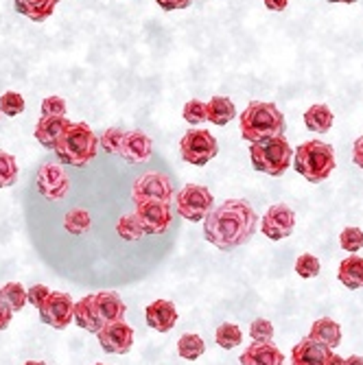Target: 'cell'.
<instances>
[{"label":"cell","instance_id":"obj_48","mask_svg":"<svg viewBox=\"0 0 363 365\" xmlns=\"http://www.w3.org/2000/svg\"><path fill=\"white\" fill-rule=\"evenodd\" d=\"M94 365H103V363H94Z\"/></svg>","mask_w":363,"mask_h":365},{"label":"cell","instance_id":"obj_39","mask_svg":"<svg viewBox=\"0 0 363 365\" xmlns=\"http://www.w3.org/2000/svg\"><path fill=\"white\" fill-rule=\"evenodd\" d=\"M51 295V291L44 287V284H33L29 291H26V302H31L36 309H40L44 302H46V297Z\"/></svg>","mask_w":363,"mask_h":365},{"label":"cell","instance_id":"obj_9","mask_svg":"<svg viewBox=\"0 0 363 365\" xmlns=\"http://www.w3.org/2000/svg\"><path fill=\"white\" fill-rule=\"evenodd\" d=\"M73 311H75V302L68 293L63 291H51V295L46 297V302L38 309L40 319L55 328V330H63L73 322Z\"/></svg>","mask_w":363,"mask_h":365},{"label":"cell","instance_id":"obj_44","mask_svg":"<svg viewBox=\"0 0 363 365\" xmlns=\"http://www.w3.org/2000/svg\"><path fill=\"white\" fill-rule=\"evenodd\" d=\"M324 365H344V359L337 354V352H328V356H326V363Z\"/></svg>","mask_w":363,"mask_h":365},{"label":"cell","instance_id":"obj_16","mask_svg":"<svg viewBox=\"0 0 363 365\" xmlns=\"http://www.w3.org/2000/svg\"><path fill=\"white\" fill-rule=\"evenodd\" d=\"M145 319L158 333H169L178 324V309L169 300H155L145 309Z\"/></svg>","mask_w":363,"mask_h":365},{"label":"cell","instance_id":"obj_46","mask_svg":"<svg viewBox=\"0 0 363 365\" xmlns=\"http://www.w3.org/2000/svg\"><path fill=\"white\" fill-rule=\"evenodd\" d=\"M328 3H346V5H352L357 0H328Z\"/></svg>","mask_w":363,"mask_h":365},{"label":"cell","instance_id":"obj_33","mask_svg":"<svg viewBox=\"0 0 363 365\" xmlns=\"http://www.w3.org/2000/svg\"><path fill=\"white\" fill-rule=\"evenodd\" d=\"M295 274L305 280H311L319 274V260L313 254H300L295 260Z\"/></svg>","mask_w":363,"mask_h":365},{"label":"cell","instance_id":"obj_27","mask_svg":"<svg viewBox=\"0 0 363 365\" xmlns=\"http://www.w3.org/2000/svg\"><path fill=\"white\" fill-rule=\"evenodd\" d=\"M215 341H217V346L223 348V350H232V348H239V346H241L243 333H241V328H239L237 324L225 322V324H221V326L217 328Z\"/></svg>","mask_w":363,"mask_h":365},{"label":"cell","instance_id":"obj_1","mask_svg":"<svg viewBox=\"0 0 363 365\" xmlns=\"http://www.w3.org/2000/svg\"><path fill=\"white\" fill-rule=\"evenodd\" d=\"M258 217L245 199H227L204 219V237L221 252L247 243L256 232Z\"/></svg>","mask_w":363,"mask_h":365},{"label":"cell","instance_id":"obj_11","mask_svg":"<svg viewBox=\"0 0 363 365\" xmlns=\"http://www.w3.org/2000/svg\"><path fill=\"white\" fill-rule=\"evenodd\" d=\"M295 215L287 204H274L260 221V230L270 241H282L293 235Z\"/></svg>","mask_w":363,"mask_h":365},{"label":"cell","instance_id":"obj_19","mask_svg":"<svg viewBox=\"0 0 363 365\" xmlns=\"http://www.w3.org/2000/svg\"><path fill=\"white\" fill-rule=\"evenodd\" d=\"M328 352L331 350L326 346L307 337L291 350V365H324Z\"/></svg>","mask_w":363,"mask_h":365},{"label":"cell","instance_id":"obj_3","mask_svg":"<svg viewBox=\"0 0 363 365\" xmlns=\"http://www.w3.org/2000/svg\"><path fill=\"white\" fill-rule=\"evenodd\" d=\"M98 138L86 123H73L66 127L59 143L55 145V153L61 164L68 167H86L88 162L96 158Z\"/></svg>","mask_w":363,"mask_h":365},{"label":"cell","instance_id":"obj_10","mask_svg":"<svg viewBox=\"0 0 363 365\" xmlns=\"http://www.w3.org/2000/svg\"><path fill=\"white\" fill-rule=\"evenodd\" d=\"M36 184H38L40 195L46 197L48 202H61V199L71 190L68 175L63 173V169L59 167V164H53V162L42 164L40 171H38V178H36Z\"/></svg>","mask_w":363,"mask_h":365},{"label":"cell","instance_id":"obj_6","mask_svg":"<svg viewBox=\"0 0 363 365\" xmlns=\"http://www.w3.org/2000/svg\"><path fill=\"white\" fill-rule=\"evenodd\" d=\"M175 195L173 182L167 173H158V171H149L145 175H140L134 182V188H131V199L134 204H145V202H162L169 204Z\"/></svg>","mask_w":363,"mask_h":365},{"label":"cell","instance_id":"obj_18","mask_svg":"<svg viewBox=\"0 0 363 365\" xmlns=\"http://www.w3.org/2000/svg\"><path fill=\"white\" fill-rule=\"evenodd\" d=\"M68 125H71V120L66 116H40V120L36 125V138L42 147L55 149V145L59 143L61 134Z\"/></svg>","mask_w":363,"mask_h":365},{"label":"cell","instance_id":"obj_31","mask_svg":"<svg viewBox=\"0 0 363 365\" xmlns=\"http://www.w3.org/2000/svg\"><path fill=\"white\" fill-rule=\"evenodd\" d=\"M339 245H342V250H346L350 254H357L363 247V230L357 227V225L344 227L342 235H339Z\"/></svg>","mask_w":363,"mask_h":365},{"label":"cell","instance_id":"obj_43","mask_svg":"<svg viewBox=\"0 0 363 365\" xmlns=\"http://www.w3.org/2000/svg\"><path fill=\"white\" fill-rule=\"evenodd\" d=\"M262 3H265V7L270 11H282V9H287L289 0H262Z\"/></svg>","mask_w":363,"mask_h":365},{"label":"cell","instance_id":"obj_35","mask_svg":"<svg viewBox=\"0 0 363 365\" xmlns=\"http://www.w3.org/2000/svg\"><path fill=\"white\" fill-rule=\"evenodd\" d=\"M24 110V98L18 92H5L0 96V112L5 116H18Z\"/></svg>","mask_w":363,"mask_h":365},{"label":"cell","instance_id":"obj_17","mask_svg":"<svg viewBox=\"0 0 363 365\" xmlns=\"http://www.w3.org/2000/svg\"><path fill=\"white\" fill-rule=\"evenodd\" d=\"M241 365H282L285 356L274 341H254L241 354Z\"/></svg>","mask_w":363,"mask_h":365},{"label":"cell","instance_id":"obj_34","mask_svg":"<svg viewBox=\"0 0 363 365\" xmlns=\"http://www.w3.org/2000/svg\"><path fill=\"white\" fill-rule=\"evenodd\" d=\"M252 341H272L274 339V324L265 317H258L250 326Z\"/></svg>","mask_w":363,"mask_h":365},{"label":"cell","instance_id":"obj_32","mask_svg":"<svg viewBox=\"0 0 363 365\" xmlns=\"http://www.w3.org/2000/svg\"><path fill=\"white\" fill-rule=\"evenodd\" d=\"M3 295H5V300L14 313L22 311V307L26 304V291L20 282H7L3 287Z\"/></svg>","mask_w":363,"mask_h":365},{"label":"cell","instance_id":"obj_45","mask_svg":"<svg viewBox=\"0 0 363 365\" xmlns=\"http://www.w3.org/2000/svg\"><path fill=\"white\" fill-rule=\"evenodd\" d=\"M344 365H363V356H359V354H352V356L344 359Z\"/></svg>","mask_w":363,"mask_h":365},{"label":"cell","instance_id":"obj_20","mask_svg":"<svg viewBox=\"0 0 363 365\" xmlns=\"http://www.w3.org/2000/svg\"><path fill=\"white\" fill-rule=\"evenodd\" d=\"M309 339L326 346L328 350H333V348H337L342 344V326L331 317H322L311 326Z\"/></svg>","mask_w":363,"mask_h":365},{"label":"cell","instance_id":"obj_41","mask_svg":"<svg viewBox=\"0 0 363 365\" xmlns=\"http://www.w3.org/2000/svg\"><path fill=\"white\" fill-rule=\"evenodd\" d=\"M155 3L164 11H175V9H186L190 5V0H155Z\"/></svg>","mask_w":363,"mask_h":365},{"label":"cell","instance_id":"obj_42","mask_svg":"<svg viewBox=\"0 0 363 365\" xmlns=\"http://www.w3.org/2000/svg\"><path fill=\"white\" fill-rule=\"evenodd\" d=\"M352 162L363 171V134L354 140L352 145Z\"/></svg>","mask_w":363,"mask_h":365},{"label":"cell","instance_id":"obj_13","mask_svg":"<svg viewBox=\"0 0 363 365\" xmlns=\"http://www.w3.org/2000/svg\"><path fill=\"white\" fill-rule=\"evenodd\" d=\"M136 219L140 221L145 235H162L167 232L173 219L171 206L162 204V202H145V204H136L134 210Z\"/></svg>","mask_w":363,"mask_h":365},{"label":"cell","instance_id":"obj_25","mask_svg":"<svg viewBox=\"0 0 363 365\" xmlns=\"http://www.w3.org/2000/svg\"><path fill=\"white\" fill-rule=\"evenodd\" d=\"M57 0H16V9L33 22H44L53 16Z\"/></svg>","mask_w":363,"mask_h":365},{"label":"cell","instance_id":"obj_22","mask_svg":"<svg viewBox=\"0 0 363 365\" xmlns=\"http://www.w3.org/2000/svg\"><path fill=\"white\" fill-rule=\"evenodd\" d=\"M235 116H237V108L227 96H213L210 101L206 103V120L213 123V125L223 127Z\"/></svg>","mask_w":363,"mask_h":365},{"label":"cell","instance_id":"obj_8","mask_svg":"<svg viewBox=\"0 0 363 365\" xmlns=\"http://www.w3.org/2000/svg\"><path fill=\"white\" fill-rule=\"evenodd\" d=\"M178 215L186 221H204L206 215L213 210V192L202 184H186L178 197Z\"/></svg>","mask_w":363,"mask_h":365},{"label":"cell","instance_id":"obj_28","mask_svg":"<svg viewBox=\"0 0 363 365\" xmlns=\"http://www.w3.org/2000/svg\"><path fill=\"white\" fill-rule=\"evenodd\" d=\"M206 352V344L200 335H182L180 341H178V354L186 361H195V359H200L202 354Z\"/></svg>","mask_w":363,"mask_h":365},{"label":"cell","instance_id":"obj_4","mask_svg":"<svg viewBox=\"0 0 363 365\" xmlns=\"http://www.w3.org/2000/svg\"><path fill=\"white\" fill-rule=\"evenodd\" d=\"M293 169L307 182L319 184L335 171V149L322 140L302 143L293 151Z\"/></svg>","mask_w":363,"mask_h":365},{"label":"cell","instance_id":"obj_14","mask_svg":"<svg viewBox=\"0 0 363 365\" xmlns=\"http://www.w3.org/2000/svg\"><path fill=\"white\" fill-rule=\"evenodd\" d=\"M151 151H153V145L147 134H143V131H125V138L118 151V155L125 162L143 164L151 158Z\"/></svg>","mask_w":363,"mask_h":365},{"label":"cell","instance_id":"obj_7","mask_svg":"<svg viewBox=\"0 0 363 365\" xmlns=\"http://www.w3.org/2000/svg\"><path fill=\"white\" fill-rule=\"evenodd\" d=\"M180 151L184 162L195 164V167H204L219 153V143L206 129H190L180 140Z\"/></svg>","mask_w":363,"mask_h":365},{"label":"cell","instance_id":"obj_15","mask_svg":"<svg viewBox=\"0 0 363 365\" xmlns=\"http://www.w3.org/2000/svg\"><path fill=\"white\" fill-rule=\"evenodd\" d=\"M92 304L94 311L101 319V324H110V322H125V302L121 300V295L114 291H101L92 295Z\"/></svg>","mask_w":363,"mask_h":365},{"label":"cell","instance_id":"obj_26","mask_svg":"<svg viewBox=\"0 0 363 365\" xmlns=\"http://www.w3.org/2000/svg\"><path fill=\"white\" fill-rule=\"evenodd\" d=\"M63 227H66V232H71V235L81 237L92 227V217L83 208H73L63 217Z\"/></svg>","mask_w":363,"mask_h":365},{"label":"cell","instance_id":"obj_47","mask_svg":"<svg viewBox=\"0 0 363 365\" xmlns=\"http://www.w3.org/2000/svg\"><path fill=\"white\" fill-rule=\"evenodd\" d=\"M24 365H46L44 361H26Z\"/></svg>","mask_w":363,"mask_h":365},{"label":"cell","instance_id":"obj_21","mask_svg":"<svg viewBox=\"0 0 363 365\" xmlns=\"http://www.w3.org/2000/svg\"><path fill=\"white\" fill-rule=\"evenodd\" d=\"M337 278L344 287L348 289H363V258L357 254H350L339 262Z\"/></svg>","mask_w":363,"mask_h":365},{"label":"cell","instance_id":"obj_40","mask_svg":"<svg viewBox=\"0 0 363 365\" xmlns=\"http://www.w3.org/2000/svg\"><path fill=\"white\" fill-rule=\"evenodd\" d=\"M11 317H14V311L9 309L3 295V289H0V330H7V326L11 324Z\"/></svg>","mask_w":363,"mask_h":365},{"label":"cell","instance_id":"obj_37","mask_svg":"<svg viewBox=\"0 0 363 365\" xmlns=\"http://www.w3.org/2000/svg\"><path fill=\"white\" fill-rule=\"evenodd\" d=\"M184 120L190 125H200L206 120V103H202L200 98H193L184 106Z\"/></svg>","mask_w":363,"mask_h":365},{"label":"cell","instance_id":"obj_12","mask_svg":"<svg viewBox=\"0 0 363 365\" xmlns=\"http://www.w3.org/2000/svg\"><path fill=\"white\" fill-rule=\"evenodd\" d=\"M96 339L108 354H127L134 344V330L125 322H110L98 328Z\"/></svg>","mask_w":363,"mask_h":365},{"label":"cell","instance_id":"obj_36","mask_svg":"<svg viewBox=\"0 0 363 365\" xmlns=\"http://www.w3.org/2000/svg\"><path fill=\"white\" fill-rule=\"evenodd\" d=\"M123 138H125V131H121L118 127H110V129L103 131V136L98 138V140H101V147H103L108 153L118 155L121 145H123Z\"/></svg>","mask_w":363,"mask_h":365},{"label":"cell","instance_id":"obj_38","mask_svg":"<svg viewBox=\"0 0 363 365\" xmlns=\"http://www.w3.org/2000/svg\"><path fill=\"white\" fill-rule=\"evenodd\" d=\"M42 116H66V101L61 96H46L42 101Z\"/></svg>","mask_w":363,"mask_h":365},{"label":"cell","instance_id":"obj_2","mask_svg":"<svg viewBox=\"0 0 363 365\" xmlns=\"http://www.w3.org/2000/svg\"><path fill=\"white\" fill-rule=\"evenodd\" d=\"M239 129H241V138L252 145V143L265 140V138L285 136L287 120L276 103L252 101L245 108V112L241 114Z\"/></svg>","mask_w":363,"mask_h":365},{"label":"cell","instance_id":"obj_23","mask_svg":"<svg viewBox=\"0 0 363 365\" xmlns=\"http://www.w3.org/2000/svg\"><path fill=\"white\" fill-rule=\"evenodd\" d=\"M73 319L77 322L79 328L88 330V333H98V328H101V319H98L96 311H94V304H92V295H86L81 297L79 302H75V311H73Z\"/></svg>","mask_w":363,"mask_h":365},{"label":"cell","instance_id":"obj_24","mask_svg":"<svg viewBox=\"0 0 363 365\" xmlns=\"http://www.w3.org/2000/svg\"><path fill=\"white\" fill-rule=\"evenodd\" d=\"M333 120L335 116L331 108L324 103H315L305 112V125L309 131H315V134H326V131L333 127Z\"/></svg>","mask_w":363,"mask_h":365},{"label":"cell","instance_id":"obj_49","mask_svg":"<svg viewBox=\"0 0 363 365\" xmlns=\"http://www.w3.org/2000/svg\"><path fill=\"white\" fill-rule=\"evenodd\" d=\"M57 3H59V0H57Z\"/></svg>","mask_w":363,"mask_h":365},{"label":"cell","instance_id":"obj_30","mask_svg":"<svg viewBox=\"0 0 363 365\" xmlns=\"http://www.w3.org/2000/svg\"><path fill=\"white\" fill-rule=\"evenodd\" d=\"M18 178V164L16 158L7 151L0 149V188H7Z\"/></svg>","mask_w":363,"mask_h":365},{"label":"cell","instance_id":"obj_29","mask_svg":"<svg viewBox=\"0 0 363 365\" xmlns=\"http://www.w3.org/2000/svg\"><path fill=\"white\" fill-rule=\"evenodd\" d=\"M116 232H118V237L125 239V241H131V243H136L145 237V230L140 225V221L136 219V215L131 212V215H125L118 219L116 223Z\"/></svg>","mask_w":363,"mask_h":365},{"label":"cell","instance_id":"obj_5","mask_svg":"<svg viewBox=\"0 0 363 365\" xmlns=\"http://www.w3.org/2000/svg\"><path fill=\"white\" fill-rule=\"evenodd\" d=\"M250 158H252V167L258 173L280 178L291 167L293 149L285 136H274V138L252 143L250 145Z\"/></svg>","mask_w":363,"mask_h":365}]
</instances>
